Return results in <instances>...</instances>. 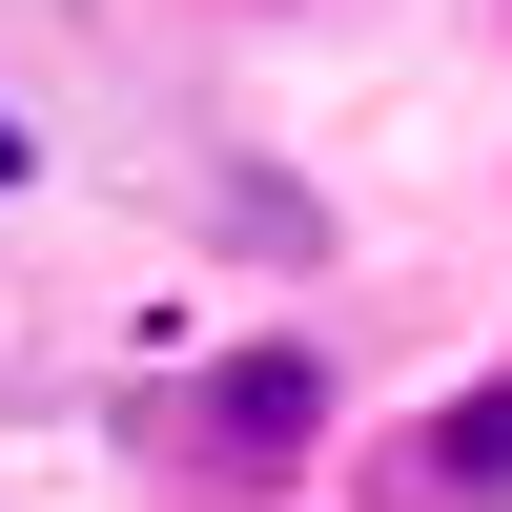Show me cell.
<instances>
[{
    "label": "cell",
    "instance_id": "7a4b0ae2",
    "mask_svg": "<svg viewBox=\"0 0 512 512\" xmlns=\"http://www.w3.org/2000/svg\"><path fill=\"white\" fill-rule=\"evenodd\" d=\"M369 512H512V349L472 390H431L390 451H369Z\"/></svg>",
    "mask_w": 512,
    "mask_h": 512
},
{
    "label": "cell",
    "instance_id": "6da1fadb",
    "mask_svg": "<svg viewBox=\"0 0 512 512\" xmlns=\"http://www.w3.org/2000/svg\"><path fill=\"white\" fill-rule=\"evenodd\" d=\"M185 451H205L226 492L328 472V451H349V349H308V328H226V369L185 390Z\"/></svg>",
    "mask_w": 512,
    "mask_h": 512
},
{
    "label": "cell",
    "instance_id": "3957f363",
    "mask_svg": "<svg viewBox=\"0 0 512 512\" xmlns=\"http://www.w3.org/2000/svg\"><path fill=\"white\" fill-rule=\"evenodd\" d=\"M205 246H246V267H328L349 226H328L287 164H246V144H226V164H205Z\"/></svg>",
    "mask_w": 512,
    "mask_h": 512
}]
</instances>
